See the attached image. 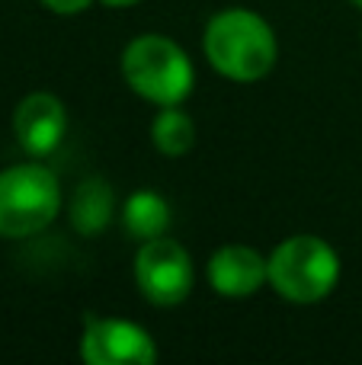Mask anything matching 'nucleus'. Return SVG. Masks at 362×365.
Segmentation results:
<instances>
[{"label":"nucleus","mask_w":362,"mask_h":365,"mask_svg":"<svg viewBox=\"0 0 362 365\" xmlns=\"http://www.w3.org/2000/svg\"><path fill=\"white\" fill-rule=\"evenodd\" d=\"M209 282L224 298H247L269 282V259L254 247L228 244L209 259Z\"/></svg>","instance_id":"obj_8"},{"label":"nucleus","mask_w":362,"mask_h":365,"mask_svg":"<svg viewBox=\"0 0 362 365\" xmlns=\"http://www.w3.org/2000/svg\"><path fill=\"white\" fill-rule=\"evenodd\" d=\"M122 77L135 93L157 106H180L196 83L186 51L167 36L132 38L122 51Z\"/></svg>","instance_id":"obj_2"},{"label":"nucleus","mask_w":362,"mask_h":365,"mask_svg":"<svg viewBox=\"0 0 362 365\" xmlns=\"http://www.w3.org/2000/svg\"><path fill=\"white\" fill-rule=\"evenodd\" d=\"M81 356L90 365H148L157 359V346L138 324L87 314Z\"/></svg>","instance_id":"obj_6"},{"label":"nucleus","mask_w":362,"mask_h":365,"mask_svg":"<svg viewBox=\"0 0 362 365\" xmlns=\"http://www.w3.org/2000/svg\"><path fill=\"white\" fill-rule=\"evenodd\" d=\"M45 6H48L51 13H64V16H71V13H81L90 6V0H42Z\"/></svg>","instance_id":"obj_12"},{"label":"nucleus","mask_w":362,"mask_h":365,"mask_svg":"<svg viewBox=\"0 0 362 365\" xmlns=\"http://www.w3.org/2000/svg\"><path fill=\"white\" fill-rule=\"evenodd\" d=\"M350 4H353V6H359V10H362V0H350Z\"/></svg>","instance_id":"obj_14"},{"label":"nucleus","mask_w":362,"mask_h":365,"mask_svg":"<svg viewBox=\"0 0 362 365\" xmlns=\"http://www.w3.org/2000/svg\"><path fill=\"white\" fill-rule=\"evenodd\" d=\"M106 6H132V4H138V0H103Z\"/></svg>","instance_id":"obj_13"},{"label":"nucleus","mask_w":362,"mask_h":365,"mask_svg":"<svg viewBox=\"0 0 362 365\" xmlns=\"http://www.w3.org/2000/svg\"><path fill=\"white\" fill-rule=\"evenodd\" d=\"M337 279L340 257L314 234H295L269 257V285L295 304H314L327 298Z\"/></svg>","instance_id":"obj_3"},{"label":"nucleus","mask_w":362,"mask_h":365,"mask_svg":"<svg viewBox=\"0 0 362 365\" xmlns=\"http://www.w3.org/2000/svg\"><path fill=\"white\" fill-rule=\"evenodd\" d=\"M71 225L83 234V237H93L100 234L103 227L113 221V212H115V195H113V186L106 180L93 177V180H83L81 186L74 189L71 195Z\"/></svg>","instance_id":"obj_9"},{"label":"nucleus","mask_w":362,"mask_h":365,"mask_svg":"<svg viewBox=\"0 0 362 365\" xmlns=\"http://www.w3.org/2000/svg\"><path fill=\"white\" fill-rule=\"evenodd\" d=\"M151 141L160 154L180 158L196 145V125L180 106H164L151 122Z\"/></svg>","instance_id":"obj_11"},{"label":"nucleus","mask_w":362,"mask_h":365,"mask_svg":"<svg viewBox=\"0 0 362 365\" xmlns=\"http://www.w3.org/2000/svg\"><path fill=\"white\" fill-rule=\"evenodd\" d=\"M135 282H138L141 295L157 308H173V304L186 302L192 282H196L186 247H180L170 237L145 240L135 257Z\"/></svg>","instance_id":"obj_5"},{"label":"nucleus","mask_w":362,"mask_h":365,"mask_svg":"<svg viewBox=\"0 0 362 365\" xmlns=\"http://www.w3.org/2000/svg\"><path fill=\"white\" fill-rule=\"evenodd\" d=\"M61 212L58 177L42 164L0 170V237H32Z\"/></svg>","instance_id":"obj_4"},{"label":"nucleus","mask_w":362,"mask_h":365,"mask_svg":"<svg viewBox=\"0 0 362 365\" xmlns=\"http://www.w3.org/2000/svg\"><path fill=\"white\" fill-rule=\"evenodd\" d=\"M13 132H16L19 145L32 154V158H45L61 145L64 132H68V113L64 103L51 93H29L16 106L13 115Z\"/></svg>","instance_id":"obj_7"},{"label":"nucleus","mask_w":362,"mask_h":365,"mask_svg":"<svg viewBox=\"0 0 362 365\" xmlns=\"http://www.w3.org/2000/svg\"><path fill=\"white\" fill-rule=\"evenodd\" d=\"M122 225H125L128 237L141 240V244L154 237H164L167 227H170V205L157 192H151V189L132 192L128 202L122 205Z\"/></svg>","instance_id":"obj_10"},{"label":"nucleus","mask_w":362,"mask_h":365,"mask_svg":"<svg viewBox=\"0 0 362 365\" xmlns=\"http://www.w3.org/2000/svg\"><path fill=\"white\" fill-rule=\"evenodd\" d=\"M209 64L231 81H260L276 64V36L263 16L241 6L222 10L209 19L202 36Z\"/></svg>","instance_id":"obj_1"}]
</instances>
